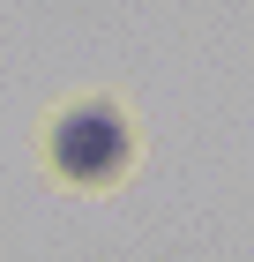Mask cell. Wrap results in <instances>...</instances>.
Wrapping results in <instances>:
<instances>
[{
  "mask_svg": "<svg viewBox=\"0 0 254 262\" xmlns=\"http://www.w3.org/2000/svg\"><path fill=\"white\" fill-rule=\"evenodd\" d=\"M45 165L60 187L75 195H105L135 172V127L120 98H75L67 113L45 120Z\"/></svg>",
  "mask_w": 254,
  "mask_h": 262,
  "instance_id": "obj_1",
  "label": "cell"
}]
</instances>
